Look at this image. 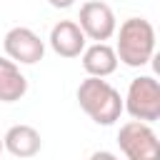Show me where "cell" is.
<instances>
[{
  "label": "cell",
  "instance_id": "3",
  "mask_svg": "<svg viewBox=\"0 0 160 160\" xmlns=\"http://www.w3.org/2000/svg\"><path fill=\"white\" fill-rule=\"evenodd\" d=\"M122 110H128L132 120L155 122L160 118V82L152 75L132 78L122 98Z\"/></svg>",
  "mask_w": 160,
  "mask_h": 160
},
{
  "label": "cell",
  "instance_id": "5",
  "mask_svg": "<svg viewBox=\"0 0 160 160\" xmlns=\"http://www.w3.org/2000/svg\"><path fill=\"white\" fill-rule=\"evenodd\" d=\"M78 25L82 30V35L88 40L95 42H105L115 35L118 30V18L112 12V8L102 0H88L80 5V15H78Z\"/></svg>",
  "mask_w": 160,
  "mask_h": 160
},
{
  "label": "cell",
  "instance_id": "7",
  "mask_svg": "<svg viewBox=\"0 0 160 160\" xmlns=\"http://www.w3.org/2000/svg\"><path fill=\"white\" fill-rule=\"evenodd\" d=\"M48 40H50L52 52L60 55V58H80V52L85 50V42H88V38L82 35L80 25L75 20H60V22H55Z\"/></svg>",
  "mask_w": 160,
  "mask_h": 160
},
{
  "label": "cell",
  "instance_id": "10",
  "mask_svg": "<svg viewBox=\"0 0 160 160\" xmlns=\"http://www.w3.org/2000/svg\"><path fill=\"white\" fill-rule=\"evenodd\" d=\"M28 92V78L10 58H0V102H18Z\"/></svg>",
  "mask_w": 160,
  "mask_h": 160
},
{
  "label": "cell",
  "instance_id": "6",
  "mask_svg": "<svg viewBox=\"0 0 160 160\" xmlns=\"http://www.w3.org/2000/svg\"><path fill=\"white\" fill-rule=\"evenodd\" d=\"M2 48H5V55L18 65H35L45 55V42L40 40V35L22 25L10 28L5 32Z\"/></svg>",
  "mask_w": 160,
  "mask_h": 160
},
{
  "label": "cell",
  "instance_id": "2",
  "mask_svg": "<svg viewBox=\"0 0 160 160\" xmlns=\"http://www.w3.org/2000/svg\"><path fill=\"white\" fill-rule=\"evenodd\" d=\"M78 102L95 125H115L122 115V98L105 78H85L78 85Z\"/></svg>",
  "mask_w": 160,
  "mask_h": 160
},
{
  "label": "cell",
  "instance_id": "1",
  "mask_svg": "<svg viewBox=\"0 0 160 160\" xmlns=\"http://www.w3.org/2000/svg\"><path fill=\"white\" fill-rule=\"evenodd\" d=\"M115 55L128 68H142L155 55V28L145 18H128L118 30Z\"/></svg>",
  "mask_w": 160,
  "mask_h": 160
},
{
  "label": "cell",
  "instance_id": "13",
  "mask_svg": "<svg viewBox=\"0 0 160 160\" xmlns=\"http://www.w3.org/2000/svg\"><path fill=\"white\" fill-rule=\"evenodd\" d=\"M2 150H5V148H2V138H0V155H2Z\"/></svg>",
  "mask_w": 160,
  "mask_h": 160
},
{
  "label": "cell",
  "instance_id": "11",
  "mask_svg": "<svg viewBox=\"0 0 160 160\" xmlns=\"http://www.w3.org/2000/svg\"><path fill=\"white\" fill-rule=\"evenodd\" d=\"M90 160H120V158L115 152H110V150H95L90 155Z\"/></svg>",
  "mask_w": 160,
  "mask_h": 160
},
{
  "label": "cell",
  "instance_id": "4",
  "mask_svg": "<svg viewBox=\"0 0 160 160\" xmlns=\"http://www.w3.org/2000/svg\"><path fill=\"white\" fill-rule=\"evenodd\" d=\"M118 145L128 160H160V140L150 122L130 120L120 125Z\"/></svg>",
  "mask_w": 160,
  "mask_h": 160
},
{
  "label": "cell",
  "instance_id": "9",
  "mask_svg": "<svg viewBox=\"0 0 160 160\" xmlns=\"http://www.w3.org/2000/svg\"><path fill=\"white\" fill-rule=\"evenodd\" d=\"M80 55H82V70L90 78H108L120 65L118 62V55H115V48L108 45V42H92Z\"/></svg>",
  "mask_w": 160,
  "mask_h": 160
},
{
  "label": "cell",
  "instance_id": "12",
  "mask_svg": "<svg viewBox=\"0 0 160 160\" xmlns=\"http://www.w3.org/2000/svg\"><path fill=\"white\" fill-rule=\"evenodd\" d=\"M52 8H58V10H68V8H72L75 5V0H48Z\"/></svg>",
  "mask_w": 160,
  "mask_h": 160
},
{
  "label": "cell",
  "instance_id": "8",
  "mask_svg": "<svg viewBox=\"0 0 160 160\" xmlns=\"http://www.w3.org/2000/svg\"><path fill=\"white\" fill-rule=\"evenodd\" d=\"M2 148L15 155V158H35L42 148V138L32 125H12L5 135H2Z\"/></svg>",
  "mask_w": 160,
  "mask_h": 160
}]
</instances>
